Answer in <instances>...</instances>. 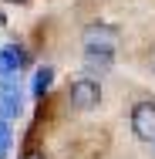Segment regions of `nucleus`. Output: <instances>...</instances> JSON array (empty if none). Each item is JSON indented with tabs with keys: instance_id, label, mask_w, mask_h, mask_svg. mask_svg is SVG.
<instances>
[{
	"instance_id": "9d476101",
	"label": "nucleus",
	"mask_w": 155,
	"mask_h": 159,
	"mask_svg": "<svg viewBox=\"0 0 155 159\" xmlns=\"http://www.w3.org/2000/svg\"><path fill=\"white\" fill-rule=\"evenodd\" d=\"M7 3H27V0H7Z\"/></svg>"
},
{
	"instance_id": "0eeeda50",
	"label": "nucleus",
	"mask_w": 155,
	"mask_h": 159,
	"mask_svg": "<svg viewBox=\"0 0 155 159\" xmlns=\"http://www.w3.org/2000/svg\"><path fill=\"white\" fill-rule=\"evenodd\" d=\"M111 54L108 51H84V71H108Z\"/></svg>"
},
{
	"instance_id": "1a4fd4ad",
	"label": "nucleus",
	"mask_w": 155,
	"mask_h": 159,
	"mask_svg": "<svg viewBox=\"0 0 155 159\" xmlns=\"http://www.w3.org/2000/svg\"><path fill=\"white\" fill-rule=\"evenodd\" d=\"M20 159H44V152H41V149H27Z\"/></svg>"
},
{
	"instance_id": "f257e3e1",
	"label": "nucleus",
	"mask_w": 155,
	"mask_h": 159,
	"mask_svg": "<svg viewBox=\"0 0 155 159\" xmlns=\"http://www.w3.org/2000/svg\"><path fill=\"white\" fill-rule=\"evenodd\" d=\"M67 98H71V108L74 112H91V108H98V102H101V85L94 78H78L71 85Z\"/></svg>"
},
{
	"instance_id": "f03ea898",
	"label": "nucleus",
	"mask_w": 155,
	"mask_h": 159,
	"mask_svg": "<svg viewBox=\"0 0 155 159\" xmlns=\"http://www.w3.org/2000/svg\"><path fill=\"white\" fill-rule=\"evenodd\" d=\"M131 132L142 142H155V102L152 98L131 105Z\"/></svg>"
},
{
	"instance_id": "39448f33",
	"label": "nucleus",
	"mask_w": 155,
	"mask_h": 159,
	"mask_svg": "<svg viewBox=\"0 0 155 159\" xmlns=\"http://www.w3.org/2000/svg\"><path fill=\"white\" fill-rule=\"evenodd\" d=\"M24 64H27V51H20L17 44L0 48V81L20 78V68H24Z\"/></svg>"
},
{
	"instance_id": "20e7f679",
	"label": "nucleus",
	"mask_w": 155,
	"mask_h": 159,
	"mask_svg": "<svg viewBox=\"0 0 155 159\" xmlns=\"http://www.w3.org/2000/svg\"><path fill=\"white\" fill-rule=\"evenodd\" d=\"M20 108H24V98H20V85H17V78L0 81V122L10 125V119H17Z\"/></svg>"
},
{
	"instance_id": "7ed1b4c3",
	"label": "nucleus",
	"mask_w": 155,
	"mask_h": 159,
	"mask_svg": "<svg viewBox=\"0 0 155 159\" xmlns=\"http://www.w3.org/2000/svg\"><path fill=\"white\" fill-rule=\"evenodd\" d=\"M81 41H84V51H115V44H118V27H111V24H88L84 31H81Z\"/></svg>"
},
{
	"instance_id": "6e6552de",
	"label": "nucleus",
	"mask_w": 155,
	"mask_h": 159,
	"mask_svg": "<svg viewBox=\"0 0 155 159\" xmlns=\"http://www.w3.org/2000/svg\"><path fill=\"white\" fill-rule=\"evenodd\" d=\"M10 146H14V139H10V125H3V122H0V159L10 152Z\"/></svg>"
},
{
	"instance_id": "423d86ee",
	"label": "nucleus",
	"mask_w": 155,
	"mask_h": 159,
	"mask_svg": "<svg viewBox=\"0 0 155 159\" xmlns=\"http://www.w3.org/2000/svg\"><path fill=\"white\" fill-rule=\"evenodd\" d=\"M51 81H54V68H37V75H34V81H31V95L34 98H44V92L51 88Z\"/></svg>"
}]
</instances>
